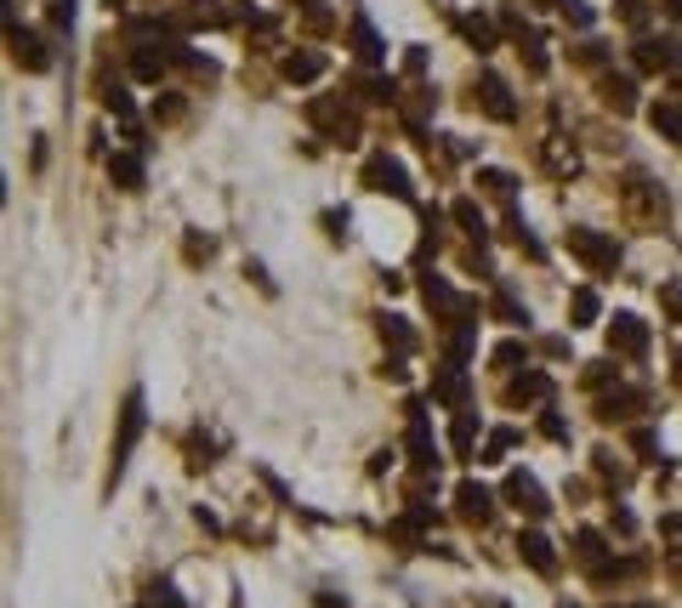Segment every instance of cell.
Returning <instances> with one entry per match:
<instances>
[{"mask_svg":"<svg viewBox=\"0 0 682 608\" xmlns=\"http://www.w3.org/2000/svg\"><path fill=\"white\" fill-rule=\"evenodd\" d=\"M148 427V410H143V387H131L125 404H120V432H114V455H109V495L114 484L125 478V466H131V450H136V438H143Z\"/></svg>","mask_w":682,"mask_h":608,"instance_id":"obj_1","label":"cell"},{"mask_svg":"<svg viewBox=\"0 0 682 608\" xmlns=\"http://www.w3.org/2000/svg\"><path fill=\"white\" fill-rule=\"evenodd\" d=\"M563 240H569V251L580 262H586V274H597V279H608L614 267H620V256H626L620 240H608V233H597V228H569Z\"/></svg>","mask_w":682,"mask_h":608,"instance_id":"obj_2","label":"cell"},{"mask_svg":"<svg viewBox=\"0 0 682 608\" xmlns=\"http://www.w3.org/2000/svg\"><path fill=\"white\" fill-rule=\"evenodd\" d=\"M626 199H631V217L654 233V228H666V217H671V199H666V188L654 183V177H642V172H631L626 177Z\"/></svg>","mask_w":682,"mask_h":608,"instance_id":"obj_3","label":"cell"},{"mask_svg":"<svg viewBox=\"0 0 682 608\" xmlns=\"http://www.w3.org/2000/svg\"><path fill=\"white\" fill-rule=\"evenodd\" d=\"M438 438H432V421H427V404L409 398V466L416 472H438Z\"/></svg>","mask_w":682,"mask_h":608,"instance_id":"obj_4","label":"cell"},{"mask_svg":"<svg viewBox=\"0 0 682 608\" xmlns=\"http://www.w3.org/2000/svg\"><path fill=\"white\" fill-rule=\"evenodd\" d=\"M364 188L393 194V199H416V188H409V172H404L393 154H370V165H364Z\"/></svg>","mask_w":682,"mask_h":608,"instance_id":"obj_5","label":"cell"},{"mask_svg":"<svg viewBox=\"0 0 682 608\" xmlns=\"http://www.w3.org/2000/svg\"><path fill=\"white\" fill-rule=\"evenodd\" d=\"M608 353H620V358H648V319H637V313H614V319H608Z\"/></svg>","mask_w":682,"mask_h":608,"instance_id":"obj_6","label":"cell"},{"mask_svg":"<svg viewBox=\"0 0 682 608\" xmlns=\"http://www.w3.org/2000/svg\"><path fill=\"white\" fill-rule=\"evenodd\" d=\"M501 495H506V506H518V512H529V518H546V512H552V500H546V489L529 478V472H506Z\"/></svg>","mask_w":682,"mask_h":608,"instance_id":"obj_7","label":"cell"},{"mask_svg":"<svg viewBox=\"0 0 682 608\" xmlns=\"http://www.w3.org/2000/svg\"><path fill=\"white\" fill-rule=\"evenodd\" d=\"M631 57H637V69H642V75H671L676 63H682V46H676L671 35H660V41L648 35V41L631 46Z\"/></svg>","mask_w":682,"mask_h":608,"instance_id":"obj_8","label":"cell"},{"mask_svg":"<svg viewBox=\"0 0 682 608\" xmlns=\"http://www.w3.org/2000/svg\"><path fill=\"white\" fill-rule=\"evenodd\" d=\"M7 41H12V63H18V69H29V75H46L52 69V52H46L41 35H29V29L7 23Z\"/></svg>","mask_w":682,"mask_h":608,"instance_id":"obj_9","label":"cell"},{"mask_svg":"<svg viewBox=\"0 0 682 608\" xmlns=\"http://www.w3.org/2000/svg\"><path fill=\"white\" fill-rule=\"evenodd\" d=\"M477 109H484L490 120H501V125L518 120V103H512V91H506L501 75H477Z\"/></svg>","mask_w":682,"mask_h":608,"instance_id":"obj_10","label":"cell"},{"mask_svg":"<svg viewBox=\"0 0 682 608\" xmlns=\"http://www.w3.org/2000/svg\"><path fill=\"white\" fill-rule=\"evenodd\" d=\"M642 404H648V398H642L637 387H614V393H597V410H592V416H597L603 427H614V421H637Z\"/></svg>","mask_w":682,"mask_h":608,"instance_id":"obj_11","label":"cell"},{"mask_svg":"<svg viewBox=\"0 0 682 608\" xmlns=\"http://www.w3.org/2000/svg\"><path fill=\"white\" fill-rule=\"evenodd\" d=\"M506 404H552V376L546 369H512Z\"/></svg>","mask_w":682,"mask_h":608,"instance_id":"obj_12","label":"cell"},{"mask_svg":"<svg viewBox=\"0 0 682 608\" xmlns=\"http://www.w3.org/2000/svg\"><path fill=\"white\" fill-rule=\"evenodd\" d=\"M455 506H461V518L477 523V529H484V523L495 518V495H490L484 484H477V478H461V484H455Z\"/></svg>","mask_w":682,"mask_h":608,"instance_id":"obj_13","label":"cell"},{"mask_svg":"<svg viewBox=\"0 0 682 608\" xmlns=\"http://www.w3.org/2000/svg\"><path fill=\"white\" fill-rule=\"evenodd\" d=\"M432 398L455 404V410H472V382H466V364H443L432 376Z\"/></svg>","mask_w":682,"mask_h":608,"instance_id":"obj_14","label":"cell"},{"mask_svg":"<svg viewBox=\"0 0 682 608\" xmlns=\"http://www.w3.org/2000/svg\"><path fill=\"white\" fill-rule=\"evenodd\" d=\"M348 41H353V57H359V63H370V69H375V63H387V41L375 35V23H370L364 12H353Z\"/></svg>","mask_w":682,"mask_h":608,"instance_id":"obj_15","label":"cell"},{"mask_svg":"<svg viewBox=\"0 0 682 608\" xmlns=\"http://www.w3.org/2000/svg\"><path fill=\"white\" fill-rule=\"evenodd\" d=\"M518 557H524L535 574H546V581L558 574V552H552V540H546L540 529H524V534H518Z\"/></svg>","mask_w":682,"mask_h":608,"instance_id":"obj_16","label":"cell"},{"mask_svg":"<svg viewBox=\"0 0 682 608\" xmlns=\"http://www.w3.org/2000/svg\"><path fill=\"white\" fill-rule=\"evenodd\" d=\"M455 29H461V41H466L472 52H495V46H501V29H495V18H484V12L455 18Z\"/></svg>","mask_w":682,"mask_h":608,"instance_id":"obj_17","label":"cell"},{"mask_svg":"<svg viewBox=\"0 0 682 608\" xmlns=\"http://www.w3.org/2000/svg\"><path fill=\"white\" fill-rule=\"evenodd\" d=\"M597 91H603V103L614 114H631L637 109V80L631 75H597Z\"/></svg>","mask_w":682,"mask_h":608,"instance_id":"obj_18","label":"cell"},{"mask_svg":"<svg viewBox=\"0 0 682 608\" xmlns=\"http://www.w3.org/2000/svg\"><path fill=\"white\" fill-rule=\"evenodd\" d=\"M421 296H427V308H432V313H443V319H461V313H466V301H461L450 285H443L438 274H427V279H421Z\"/></svg>","mask_w":682,"mask_h":608,"instance_id":"obj_19","label":"cell"},{"mask_svg":"<svg viewBox=\"0 0 682 608\" xmlns=\"http://www.w3.org/2000/svg\"><path fill=\"white\" fill-rule=\"evenodd\" d=\"M490 308H495V319H501V324L529 330V308H524L518 296H512V285H501V279H495V301H490Z\"/></svg>","mask_w":682,"mask_h":608,"instance_id":"obj_20","label":"cell"},{"mask_svg":"<svg viewBox=\"0 0 682 608\" xmlns=\"http://www.w3.org/2000/svg\"><path fill=\"white\" fill-rule=\"evenodd\" d=\"M109 177H114V188L136 194L143 188V154H109Z\"/></svg>","mask_w":682,"mask_h":608,"instance_id":"obj_21","label":"cell"},{"mask_svg":"<svg viewBox=\"0 0 682 608\" xmlns=\"http://www.w3.org/2000/svg\"><path fill=\"white\" fill-rule=\"evenodd\" d=\"M648 125H654L666 143L682 148V103H654V109H648Z\"/></svg>","mask_w":682,"mask_h":608,"instance_id":"obj_22","label":"cell"},{"mask_svg":"<svg viewBox=\"0 0 682 608\" xmlns=\"http://www.w3.org/2000/svg\"><path fill=\"white\" fill-rule=\"evenodd\" d=\"M319 75H324V57H319V52H290V57H285V80L307 86V80H319Z\"/></svg>","mask_w":682,"mask_h":608,"instance_id":"obj_23","label":"cell"},{"mask_svg":"<svg viewBox=\"0 0 682 608\" xmlns=\"http://www.w3.org/2000/svg\"><path fill=\"white\" fill-rule=\"evenodd\" d=\"M477 183H484V194L495 206H518V177L512 172H477Z\"/></svg>","mask_w":682,"mask_h":608,"instance_id":"obj_24","label":"cell"},{"mask_svg":"<svg viewBox=\"0 0 682 608\" xmlns=\"http://www.w3.org/2000/svg\"><path fill=\"white\" fill-rule=\"evenodd\" d=\"M450 217H455V222H461V228L472 233L477 245L490 240V222H484V211H477V199H455V206H450Z\"/></svg>","mask_w":682,"mask_h":608,"instance_id":"obj_25","label":"cell"},{"mask_svg":"<svg viewBox=\"0 0 682 608\" xmlns=\"http://www.w3.org/2000/svg\"><path fill=\"white\" fill-rule=\"evenodd\" d=\"M382 342H387L393 353H416V330H409L398 313H382Z\"/></svg>","mask_w":682,"mask_h":608,"instance_id":"obj_26","label":"cell"},{"mask_svg":"<svg viewBox=\"0 0 682 608\" xmlns=\"http://www.w3.org/2000/svg\"><path fill=\"white\" fill-rule=\"evenodd\" d=\"M569 313H574L569 324H597V290H592V285H580V290L569 296Z\"/></svg>","mask_w":682,"mask_h":608,"instance_id":"obj_27","label":"cell"},{"mask_svg":"<svg viewBox=\"0 0 682 608\" xmlns=\"http://www.w3.org/2000/svg\"><path fill=\"white\" fill-rule=\"evenodd\" d=\"M603 552H608V546H603V534H597V529H580V534H574V557L586 563V568H597Z\"/></svg>","mask_w":682,"mask_h":608,"instance_id":"obj_28","label":"cell"},{"mask_svg":"<svg viewBox=\"0 0 682 608\" xmlns=\"http://www.w3.org/2000/svg\"><path fill=\"white\" fill-rule=\"evenodd\" d=\"M359 97H364V103H398V86L382 80V75H364L359 80Z\"/></svg>","mask_w":682,"mask_h":608,"instance_id":"obj_29","label":"cell"},{"mask_svg":"<svg viewBox=\"0 0 682 608\" xmlns=\"http://www.w3.org/2000/svg\"><path fill=\"white\" fill-rule=\"evenodd\" d=\"M472 438H477V416H472V410H461V416H455V427H450L455 455H466V450H472Z\"/></svg>","mask_w":682,"mask_h":608,"instance_id":"obj_30","label":"cell"},{"mask_svg":"<svg viewBox=\"0 0 682 608\" xmlns=\"http://www.w3.org/2000/svg\"><path fill=\"white\" fill-rule=\"evenodd\" d=\"M512 444H518V432H512V427H495V432H490V444H484V455H477V461H490V466H495V461H506V450H512Z\"/></svg>","mask_w":682,"mask_h":608,"instance_id":"obj_31","label":"cell"},{"mask_svg":"<svg viewBox=\"0 0 682 608\" xmlns=\"http://www.w3.org/2000/svg\"><path fill=\"white\" fill-rule=\"evenodd\" d=\"M631 450H637V461H660V438H654V427H631Z\"/></svg>","mask_w":682,"mask_h":608,"instance_id":"obj_32","label":"cell"},{"mask_svg":"<svg viewBox=\"0 0 682 608\" xmlns=\"http://www.w3.org/2000/svg\"><path fill=\"white\" fill-rule=\"evenodd\" d=\"M597 478L614 484V489H626V484H631V472H626L620 461H608V450H597Z\"/></svg>","mask_w":682,"mask_h":608,"instance_id":"obj_33","label":"cell"},{"mask_svg":"<svg viewBox=\"0 0 682 608\" xmlns=\"http://www.w3.org/2000/svg\"><path fill=\"white\" fill-rule=\"evenodd\" d=\"M495 364H501V369H529V347H524V342H501V347H495Z\"/></svg>","mask_w":682,"mask_h":608,"instance_id":"obj_34","label":"cell"},{"mask_svg":"<svg viewBox=\"0 0 682 608\" xmlns=\"http://www.w3.org/2000/svg\"><path fill=\"white\" fill-rule=\"evenodd\" d=\"M143 608H183V597H177V586H170V581H154L148 597H143Z\"/></svg>","mask_w":682,"mask_h":608,"instance_id":"obj_35","label":"cell"},{"mask_svg":"<svg viewBox=\"0 0 682 608\" xmlns=\"http://www.w3.org/2000/svg\"><path fill=\"white\" fill-rule=\"evenodd\" d=\"M558 12H563L574 29H592V23H597V12L586 7V0H558Z\"/></svg>","mask_w":682,"mask_h":608,"instance_id":"obj_36","label":"cell"},{"mask_svg":"<svg viewBox=\"0 0 682 608\" xmlns=\"http://www.w3.org/2000/svg\"><path fill=\"white\" fill-rule=\"evenodd\" d=\"M183 251H188V262H211L217 256V240H211V233H188Z\"/></svg>","mask_w":682,"mask_h":608,"instance_id":"obj_37","label":"cell"},{"mask_svg":"<svg viewBox=\"0 0 682 608\" xmlns=\"http://www.w3.org/2000/svg\"><path fill=\"white\" fill-rule=\"evenodd\" d=\"M660 308L671 313V324H682V279H666L660 285Z\"/></svg>","mask_w":682,"mask_h":608,"instance_id":"obj_38","label":"cell"},{"mask_svg":"<svg viewBox=\"0 0 682 608\" xmlns=\"http://www.w3.org/2000/svg\"><path fill=\"white\" fill-rule=\"evenodd\" d=\"M102 109L120 114V120H131V114H136V109H131V97H125V86H109V91H102Z\"/></svg>","mask_w":682,"mask_h":608,"instance_id":"obj_39","label":"cell"},{"mask_svg":"<svg viewBox=\"0 0 682 608\" xmlns=\"http://www.w3.org/2000/svg\"><path fill=\"white\" fill-rule=\"evenodd\" d=\"M540 432L552 438V444H569V421H563L558 410H540Z\"/></svg>","mask_w":682,"mask_h":608,"instance_id":"obj_40","label":"cell"},{"mask_svg":"<svg viewBox=\"0 0 682 608\" xmlns=\"http://www.w3.org/2000/svg\"><path fill=\"white\" fill-rule=\"evenodd\" d=\"M404 75H427V46H409L404 52Z\"/></svg>","mask_w":682,"mask_h":608,"instance_id":"obj_41","label":"cell"},{"mask_svg":"<svg viewBox=\"0 0 682 608\" xmlns=\"http://www.w3.org/2000/svg\"><path fill=\"white\" fill-rule=\"evenodd\" d=\"M52 23L57 29H75V0H52Z\"/></svg>","mask_w":682,"mask_h":608,"instance_id":"obj_42","label":"cell"},{"mask_svg":"<svg viewBox=\"0 0 682 608\" xmlns=\"http://www.w3.org/2000/svg\"><path fill=\"white\" fill-rule=\"evenodd\" d=\"M642 12H648V0H620V23H642Z\"/></svg>","mask_w":682,"mask_h":608,"instance_id":"obj_43","label":"cell"},{"mask_svg":"<svg viewBox=\"0 0 682 608\" xmlns=\"http://www.w3.org/2000/svg\"><path fill=\"white\" fill-rule=\"evenodd\" d=\"M614 382V364H592L586 369V387H608Z\"/></svg>","mask_w":682,"mask_h":608,"instance_id":"obj_44","label":"cell"},{"mask_svg":"<svg viewBox=\"0 0 682 608\" xmlns=\"http://www.w3.org/2000/svg\"><path fill=\"white\" fill-rule=\"evenodd\" d=\"M580 63H608V46L603 41H586V46H580Z\"/></svg>","mask_w":682,"mask_h":608,"instance_id":"obj_45","label":"cell"},{"mask_svg":"<svg viewBox=\"0 0 682 608\" xmlns=\"http://www.w3.org/2000/svg\"><path fill=\"white\" fill-rule=\"evenodd\" d=\"M540 353H546V358H563V353H569V342H563V335H546Z\"/></svg>","mask_w":682,"mask_h":608,"instance_id":"obj_46","label":"cell"},{"mask_svg":"<svg viewBox=\"0 0 682 608\" xmlns=\"http://www.w3.org/2000/svg\"><path fill=\"white\" fill-rule=\"evenodd\" d=\"M324 228H330L336 240H341V233H348V211H324Z\"/></svg>","mask_w":682,"mask_h":608,"instance_id":"obj_47","label":"cell"},{"mask_svg":"<svg viewBox=\"0 0 682 608\" xmlns=\"http://www.w3.org/2000/svg\"><path fill=\"white\" fill-rule=\"evenodd\" d=\"M660 534H671V540H682V512H666V518H660Z\"/></svg>","mask_w":682,"mask_h":608,"instance_id":"obj_48","label":"cell"},{"mask_svg":"<svg viewBox=\"0 0 682 608\" xmlns=\"http://www.w3.org/2000/svg\"><path fill=\"white\" fill-rule=\"evenodd\" d=\"M614 529H620V534H631V529H637V518L626 512V506H614Z\"/></svg>","mask_w":682,"mask_h":608,"instance_id":"obj_49","label":"cell"},{"mask_svg":"<svg viewBox=\"0 0 682 608\" xmlns=\"http://www.w3.org/2000/svg\"><path fill=\"white\" fill-rule=\"evenodd\" d=\"M671 574H676V586H682V546L671 552Z\"/></svg>","mask_w":682,"mask_h":608,"instance_id":"obj_50","label":"cell"},{"mask_svg":"<svg viewBox=\"0 0 682 608\" xmlns=\"http://www.w3.org/2000/svg\"><path fill=\"white\" fill-rule=\"evenodd\" d=\"M666 12H671V18L682 23V0H666Z\"/></svg>","mask_w":682,"mask_h":608,"instance_id":"obj_51","label":"cell"},{"mask_svg":"<svg viewBox=\"0 0 682 608\" xmlns=\"http://www.w3.org/2000/svg\"><path fill=\"white\" fill-rule=\"evenodd\" d=\"M671 376H676V387H682V347H676V364H671Z\"/></svg>","mask_w":682,"mask_h":608,"instance_id":"obj_52","label":"cell"},{"mask_svg":"<svg viewBox=\"0 0 682 608\" xmlns=\"http://www.w3.org/2000/svg\"><path fill=\"white\" fill-rule=\"evenodd\" d=\"M301 7H319V0H301Z\"/></svg>","mask_w":682,"mask_h":608,"instance_id":"obj_53","label":"cell"},{"mask_svg":"<svg viewBox=\"0 0 682 608\" xmlns=\"http://www.w3.org/2000/svg\"><path fill=\"white\" fill-rule=\"evenodd\" d=\"M642 608H648V603H642Z\"/></svg>","mask_w":682,"mask_h":608,"instance_id":"obj_54","label":"cell"}]
</instances>
